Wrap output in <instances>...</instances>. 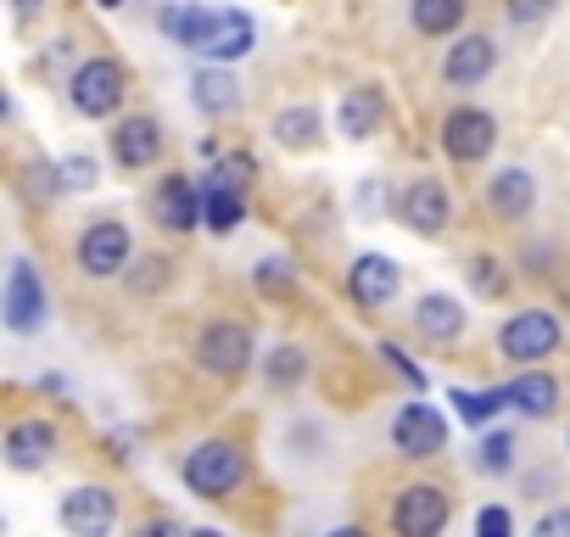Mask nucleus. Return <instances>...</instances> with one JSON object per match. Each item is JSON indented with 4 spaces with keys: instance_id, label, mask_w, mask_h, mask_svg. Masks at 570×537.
I'll return each instance as SVG.
<instances>
[{
    "instance_id": "obj_42",
    "label": "nucleus",
    "mask_w": 570,
    "mask_h": 537,
    "mask_svg": "<svg viewBox=\"0 0 570 537\" xmlns=\"http://www.w3.org/2000/svg\"><path fill=\"white\" fill-rule=\"evenodd\" d=\"M190 537H224V531H213V526H196V531H190Z\"/></svg>"
},
{
    "instance_id": "obj_25",
    "label": "nucleus",
    "mask_w": 570,
    "mask_h": 537,
    "mask_svg": "<svg viewBox=\"0 0 570 537\" xmlns=\"http://www.w3.org/2000/svg\"><path fill=\"white\" fill-rule=\"evenodd\" d=\"M464 18H470L464 0H414V7H409V29H414V35H425V40L459 35V29H464Z\"/></svg>"
},
{
    "instance_id": "obj_12",
    "label": "nucleus",
    "mask_w": 570,
    "mask_h": 537,
    "mask_svg": "<svg viewBox=\"0 0 570 537\" xmlns=\"http://www.w3.org/2000/svg\"><path fill=\"white\" fill-rule=\"evenodd\" d=\"M498 74V40L492 35H459L442 57V85L448 90H475Z\"/></svg>"
},
{
    "instance_id": "obj_40",
    "label": "nucleus",
    "mask_w": 570,
    "mask_h": 537,
    "mask_svg": "<svg viewBox=\"0 0 570 537\" xmlns=\"http://www.w3.org/2000/svg\"><path fill=\"white\" fill-rule=\"evenodd\" d=\"M325 537H370V531H364V526H331Z\"/></svg>"
},
{
    "instance_id": "obj_41",
    "label": "nucleus",
    "mask_w": 570,
    "mask_h": 537,
    "mask_svg": "<svg viewBox=\"0 0 570 537\" xmlns=\"http://www.w3.org/2000/svg\"><path fill=\"white\" fill-rule=\"evenodd\" d=\"M12 118V101H7V90H0V124H7Z\"/></svg>"
},
{
    "instance_id": "obj_28",
    "label": "nucleus",
    "mask_w": 570,
    "mask_h": 537,
    "mask_svg": "<svg viewBox=\"0 0 570 537\" xmlns=\"http://www.w3.org/2000/svg\"><path fill=\"white\" fill-rule=\"evenodd\" d=\"M448 403H453L459 420L475 426V431H487V426L498 420V409H509V403H503V387H487V392H475V387H453Z\"/></svg>"
},
{
    "instance_id": "obj_32",
    "label": "nucleus",
    "mask_w": 570,
    "mask_h": 537,
    "mask_svg": "<svg viewBox=\"0 0 570 537\" xmlns=\"http://www.w3.org/2000/svg\"><path fill=\"white\" fill-rule=\"evenodd\" d=\"M470 292L475 297H503L509 292V275L498 257H470Z\"/></svg>"
},
{
    "instance_id": "obj_16",
    "label": "nucleus",
    "mask_w": 570,
    "mask_h": 537,
    "mask_svg": "<svg viewBox=\"0 0 570 537\" xmlns=\"http://www.w3.org/2000/svg\"><path fill=\"white\" fill-rule=\"evenodd\" d=\"M487 213H492L498 224H525V218L537 213V174L520 168V163L498 168V174L487 179Z\"/></svg>"
},
{
    "instance_id": "obj_39",
    "label": "nucleus",
    "mask_w": 570,
    "mask_h": 537,
    "mask_svg": "<svg viewBox=\"0 0 570 537\" xmlns=\"http://www.w3.org/2000/svg\"><path fill=\"white\" fill-rule=\"evenodd\" d=\"M542 18H548V7H542V0H537V7L514 0V7H509V23H520V29H525V23H542Z\"/></svg>"
},
{
    "instance_id": "obj_19",
    "label": "nucleus",
    "mask_w": 570,
    "mask_h": 537,
    "mask_svg": "<svg viewBox=\"0 0 570 537\" xmlns=\"http://www.w3.org/2000/svg\"><path fill=\"white\" fill-rule=\"evenodd\" d=\"M0 459L12 470H46L57 459V426L51 420H18L7 431V442H0Z\"/></svg>"
},
{
    "instance_id": "obj_21",
    "label": "nucleus",
    "mask_w": 570,
    "mask_h": 537,
    "mask_svg": "<svg viewBox=\"0 0 570 537\" xmlns=\"http://www.w3.org/2000/svg\"><path fill=\"white\" fill-rule=\"evenodd\" d=\"M381 124H386V96H381V85H358V90L342 96V107H336L342 140H353V146H358V140H375Z\"/></svg>"
},
{
    "instance_id": "obj_4",
    "label": "nucleus",
    "mask_w": 570,
    "mask_h": 537,
    "mask_svg": "<svg viewBox=\"0 0 570 537\" xmlns=\"http://www.w3.org/2000/svg\"><path fill=\"white\" fill-rule=\"evenodd\" d=\"M124 96H129V74H124L118 57H90V62H79L73 79H68V101H73V113H85V118H112V113L124 107Z\"/></svg>"
},
{
    "instance_id": "obj_27",
    "label": "nucleus",
    "mask_w": 570,
    "mask_h": 537,
    "mask_svg": "<svg viewBox=\"0 0 570 537\" xmlns=\"http://www.w3.org/2000/svg\"><path fill=\"white\" fill-rule=\"evenodd\" d=\"M240 224H246V196L218 191V185H202V230H213V235H235Z\"/></svg>"
},
{
    "instance_id": "obj_2",
    "label": "nucleus",
    "mask_w": 570,
    "mask_h": 537,
    "mask_svg": "<svg viewBox=\"0 0 570 537\" xmlns=\"http://www.w3.org/2000/svg\"><path fill=\"white\" fill-rule=\"evenodd\" d=\"M559 342H564V325L548 309H520L498 325V353L520 370H542V359H553Z\"/></svg>"
},
{
    "instance_id": "obj_31",
    "label": "nucleus",
    "mask_w": 570,
    "mask_h": 537,
    "mask_svg": "<svg viewBox=\"0 0 570 537\" xmlns=\"http://www.w3.org/2000/svg\"><path fill=\"white\" fill-rule=\"evenodd\" d=\"M475 470H481V476H509V470H514V437H509V431H481V442H475Z\"/></svg>"
},
{
    "instance_id": "obj_13",
    "label": "nucleus",
    "mask_w": 570,
    "mask_h": 537,
    "mask_svg": "<svg viewBox=\"0 0 570 537\" xmlns=\"http://www.w3.org/2000/svg\"><path fill=\"white\" fill-rule=\"evenodd\" d=\"M151 218L168 235H190L202 224V185L190 174H163L151 191Z\"/></svg>"
},
{
    "instance_id": "obj_26",
    "label": "nucleus",
    "mask_w": 570,
    "mask_h": 537,
    "mask_svg": "<svg viewBox=\"0 0 570 537\" xmlns=\"http://www.w3.org/2000/svg\"><path fill=\"white\" fill-rule=\"evenodd\" d=\"M303 381H308V353H303L297 342H279V348L263 353V387L292 392V387H303Z\"/></svg>"
},
{
    "instance_id": "obj_35",
    "label": "nucleus",
    "mask_w": 570,
    "mask_h": 537,
    "mask_svg": "<svg viewBox=\"0 0 570 537\" xmlns=\"http://www.w3.org/2000/svg\"><path fill=\"white\" fill-rule=\"evenodd\" d=\"M168 275H174L168 257H140V275H135L129 286H135V292H163V286H168Z\"/></svg>"
},
{
    "instance_id": "obj_33",
    "label": "nucleus",
    "mask_w": 570,
    "mask_h": 537,
    "mask_svg": "<svg viewBox=\"0 0 570 537\" xmlns=\"http://www.w3.org/2000/svg\"><path fill=\"white\" fill-rule=\"evenodd\" d=\"M375 353H381V364H386V370H392V375H403V381H409V387H414V398H420V392H425V370H420V364H414V359H409V353H403V348H397V342H381V348H375Z\"/></svg>"
},
{
    "instance_id": "obj_9",
    "label": "nucleus",
    "mask_w": 570,
    "mask_h": 537,
    "mask_svg": "<svg viewBox=\"0 0 570 537\" xmlns=\"http://www.w3.org/2000/svg\"><path fill=\"white\" fill-rule=\"evenodd\" d=\"M57 520H62L68 537H112V526H118V498H112V487H101V481H79V487L62 492Z\"/></svg>"
},
{
    "instance_id": "obj_30",
    "label": "nucleus",
    "mask_w": 570,
    "mask_h": 537,
    "mask_svg": "<svg viewBox=\"0 0 570 537\" xmlns=\"http://www.w3.org/2000/svg\"><path fill=\"white\" fill-rule=\"evenodd\" d=\"M252 286H257L263 297H292V292H297V268H292V257H257Z\"/></svg>"
},
{
    "instance_id": "obj_38",
    "label": "nucleus",
    "mask_w": 570,
    "mask_h": 537,
    "mask_svg": "<svg viewBox=\"0 0 570 537\" xmlns=\"http://www.w3.org/2000/svg\"><path fill=\"white\" fill-rule=\"evenodd\" d=\"M129 537H190V531H185V526H179L174 515H151V520H140V526H135Z\"/></svg>"
},
{
    "instance_id": "obj_10",
    "label": "nucleus",
    "mask_w": 570,
    "mask_h": 537,
    "mask_svg": "<svg viewBox=\"0 0 570 537\" xmlns=\"http://www.w3.org/2000/svg\"><path fill=\"white\" fill-rule=\"evenodd\" d=\"M129 257H135L129 224H118V218L85 224V235H79V268H85L90 281H118L124 268H129Z\"/></svg>"
},
{
    "instance_id": "obj_43",
    "label": "nucleus",
    "mask_w": 570,
    "mask_h": 537,
    "mask_svg": "<svg viewBox=\"0 0 570 537\" xmlns=\"http://www.w3.org/2000/svg\"><path fill=\"white\" fill-rule=\"evenodd\" d=\"M564 448H570V426H564Z\"/></svg>"
},
{
    "instance_id": "obj_24",
    "label": "nucleus",
    "mask_w": 570,
    "mask_h": 537,
    "mask_svg": "<svg viewBox=\"0 0 570 537\" xmlns=\"http://www.w3.org/2000/svg\"><path fill=\"white\" fill-rule=\"evenodd\" d=\"M268 135H274V146H279V152H308V146L320 140V107H314V101L279 107V113H274V124H268Z\"/></svg>"
},
{
    "instance_id": "obj_7",
    "label": "nucleus",
    "mask_w": 570,
    "mask_h": 537,
    "mask_svg": "<svg viewBox=\"0 0 570 537\" xmlns=\"http://www.w3.org/2000/svg\"><path fill=\"white\" fill-rule=\"evenodd\" d=\"M392 213H397L414 235L436 241V235H448V224H453V191H448L436 174H420V179H409V185L392 196Z\"/></svg>"
},
{
    "instance_id": "obj_3",
    "label": "nucleus",
    "mask_w": 570,
    "mask_h": 537,
    "mask_svg": "<svg viewBox=\"0 0 570 537\" xmlns=\"http://www.w3.org/2000/svg\"><path fill=\"white\" fill-rule=\"evenodd\" d=\"M252 359H257L252 325H240V320H213V325H202V336H196V370H202V375L235 381V375L252 370Z\"/></svg>"
},
{
    "instance_id": "obj_36",
    "label": "nucleus",
    "mask_w": 570,
    "mask_h": 537,
    "mask_svg": "<svg viewBox=\"0 0 570 537\" xmlns=\"http://www.w3.org/2000/svg\"><path fill=\"white\" fill-rule=\"evenodd\" d=\"M531 537H570V504H553L531 520Z\"/></svg>"
},
{
    "instance_id": "obj_8",
    "label": "nucleus",
    "mask_w": 570,
    "mask_h": 537,
    "mask_svg": "<svg viewBox=\"0 0 570 537\" xmlns=\"http://www.w3.org/2000/svg\"><path fill=\"white\" fill-rule=\"evenodd\" d=\"M392 448L403 459H436L448 448V414L425 398H409L397 414H392Z\"/></svg>"
},
{
    "instance_id": "obj_1",
    "label": "nucleus",
    "mask_w": 570,
    "mask_h": 537,
    "mask_svg": "<svg viewBox=\"0 0 570 537\" xmlns=\"http://www.w3.org/2000/svg\"><path fill=\"white\" fill-rule=\"evenodd\" d=\"M179 476H185V487H190L196 498L213 504V498L240 492V481H246V453H240V442H229V437H202V442L185 453Z\"/></svg>"
},
{
    "instance_id": "obj_15",
    "label": "nucleus",
    "mask_w": 570,
    "mask_h": 537,
    "mask_svg": "<svg viewBox=\"0 0 570 537\" xmlns=\"http://www.w3.org/2000/svg\"><path fill=\"white\" fill-rule=\"evenodd\" d=\"M107 146H112V163H118V168L140 174V168H151V163L163 157V124H157L151 113L118 118L112 135H107Z\"/></svg>"
},
{
    "instance_id": "obj_14",
    "label": "nucleus",
    "mask_w": 570,
    "mask_h": 537,
    "mask_svg": "<svg viewBox=\"0 0 570 537\" xmlns=\"http://www.w3.org/2000/svg\"><path fill=\"white\" fill-rule=\"evenodd\" d=\"M0 314H7V325L18 336H35L46 325V286H40V268L29 257L12 263V275H7V303H0Z\"/></svg>"
},
{
    "instance_id": "obj_6",
    "label": "nucleus",
    "mask_w": 570,
    "mask_h": 537,
    "mask_svg": "<svg viewBox=\"0 0 570 537\" xmlns=\"http://www.w3.org/2000/svg\"><path fill=\"white\" fill-rule=\"evenodd\" d=\"M436 140H442L448 163L475 168V163H487V157H492V146H498V118H492L487 107H470V101H464V107H448V113H442Z\"/></svg>"
},
{
    "instance_id": "obj_29",
    "label": "nucleus",
    "mask_w": 570,
    "mask_h": 537,
    "mask_svg": "<svg viewBox=\"0 0 570 537\" xmlns=\"http://www.w3.org/2000/svg\"><path fill=\"white\" fill-rule=\"evenodd\" d=\"M252 179H257V157H252V152H224V157L207 168V179H202V185H218V191L246 196V191H252Z\"/></svg>"
},
{
    "instance_id": "obj_5",
    "label": "nucleus",
    "mask_w": 570,
    "mask_h": 537,
    "mask_svg": "<svg viewBox=\"0 0 570 537\" xmlns=\"http://www.w3.org/2000/svg\"><path fill=\"white\" fill-rule=\"evenodd\" d=\"M453 520V492L442 481H409L392 498V531L397 537H442Z\"/></svg>"
},
{
    "instance_id": "obj_20",
    "label": "nucleus",
    "mask_w": 570,
    "mask_h": 537,
    "mask_svg": "<svg viewBox=\"0 0 570 537\" xmlns=\"http://www.w3.org/2000/svg\"><path fill=\"white\" fill-rule=\"evenodd\" d=\"M190 101H196V113L202 118H213V124H224V118H235L240 113V79L229 74V68H196L190 74Z\"/></svg>"
},
{
    "instance_id": "obj_11",
    "label": "nucleus",
    "mask_w": 570,
    "mask_h": 537,
    "mask_svg": "<svg viewBox=\"0 0 570 537\" xmlns=\"http://www.w3.org/2000/svg\"><path fill=\"white\" fill-rule=\"evenodd\" d=\"M347 297L364 309V314H375V309H386V303H397V292H403V263L397 257H386V252H358L353 263H347Z\"/></svg>"
},
{
    "instance_id": "obj_37",
    "label": "nucleus",
    "mask_w": 570,
    "mask_h": 537,
    "mask_svg": "<svg viewBox=\"0 0 570 537\" xmlns=\"http://www.w3.org/2000/svg\"><path fill=\"white\" fill-rule=\"evenodd\" d=\"M57 174H62L68 191H90V185H96V157H68Z\"/></svg>"
},
{
    "instance_id": "obj_18",
    "label": "nucleus",
    "mask_w": 570,
    "mask_h": 537,
    "mask_svg": "<svg viewBox=\"0 0 570 537\" xmlns=\"http://www.w3.org/2000/svg\"><path fill=\"white\" fill-rule=\"evenodd\" d=\"M414 331H420V342H431V348H453L459 336H464V325H470V314H464V303L459 297H448V292H425L420 303H414Z\"/></svg>"
},
{
    "instance_id": "obj_17",
    "label": "nucleus",
    "mask_w": 570,
    "mask_h": 537,
    "mask_svg": "<svg viewBox=\"0 0 570 537\" xmlns=\"http://www.w3.org/2000/svg\"><path fill=\"white\" fill-rule=\"evenodd\" d=\"M252 46H257V23H252V12H240V7H218L213 35H207V46H202L196 57H202L207 68H229V62L252 57Z\"/></svg>"
},
{
    "instance_id": "obj_34",
    "label": "nucleus",
    "mask_w": 570,
    "mask_h": 537,
    "mask_svg": "<svg viewBox=\"0 0 570 537\" xmlns=\"http://www.w3.org/2000/svg\"><path fill=\"white\" fill-rule=\"evenodd\" d=\"M475 537H514V515L503 504H481L475 509Z\"/></svg>"
},
{
    "instance_id": "obj_22",
    "label": "nucleus",
    "mask_w": 570,
    "mask_h": 537,
    "mask_svg": "<svg viewBox=\"0 0 570 537\" xmlns=\"http://www.w3.org/2000/svg\"><path fill=\"white\" fill-rule=\"evenodd\" d=\"M503 403L525 420H553L559 414V381L548 370H520L509 387H503Z\"/></svg>"
},
{
    "instance_id": "obj_23",
    "label": "nucleus",
    "mask_w": 570,
    "mask_h": 537,
    "mask_svg": "<svg viewBox=\"0 0 570 537\" xmlns=\"http://www.w3.org/2000/svg\"><path fill=\"white\" fill-rule=\"evenodd\" d=\"M213 7H163L157 12V29L179 46V51H202L207 46V35H213Z\"/></svg>"
}]
</instances>
